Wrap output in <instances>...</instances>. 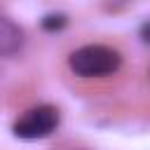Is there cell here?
I'll use <instances>...</instances> for the list:
<instances>
[{"label":"cell","mask_w":150,"mask_h":150,"mask_svg":"<svg viewBox=\"0 0 150 150\" xmlns=\"http://www.w3.org/2000/svg\"><path fill=\"white\" fill-rule=\"evenodd\" d=\"M122 54L108 45H84L68 54V68L77 77H105L117 73Z\"/></svg>","instance_id":"1"},{"label":"cell","mask_w":150,"mask_h":150,"mask_svg":"<svg viewBox=\"0 0 150 150\" xmlns=\"http://www.w3.org/2000/svg\"><path fill=\"white\" fill-rule=\"evenodd\" d=\"M59 124H61L59 108L52 103H40V105L28 108L21 117H16L12 124V131L21 141H40V138L52 136L59 129Z\"/></svg>","instance_id":"2"},{"label":"cell","mask_w":150,"mask_h":150,"mask_svg":"<svg viewBox=\"0 0 150 150\" xmlns=\"http://www.w3.org/2000/svg\"><path fill=\"white\" fill-rule=\"evenodd\" d=\"M23 42H26L23 28L16 26L9 16H0V54L5 59H12L23 49Z\"/></svg>","instance_id":"3"},{"label":"cell","mask_w":150,"mask_h":150,"mask_svg":"<svg viewBox=\"0 0 150 150\" xmlns=\"http://www.w3.org/2000/svg\"><path fill=\"white\" fill-rule=\"evenodd\" d=\"M66 26H68V14H63V12H49L40 19V28L47 33H59Z\"/></svg>","instance_id":"4"},{"label":"cell","mask_w":150,"mask_h":150,"mask_svg":"<svg viewBox=\"0 0 150 150\" xmlns=\"http://www.w3.org/2000/svg\"><path fill=\"white\" fill-rule=\"evenodd\" d=\"M138 35H141V40H143L145 45H150V21H145V23L141 26V30H138Z\"/></svg>","instance_id":"5"}]
</instances>
